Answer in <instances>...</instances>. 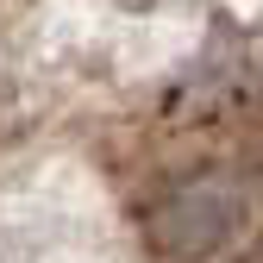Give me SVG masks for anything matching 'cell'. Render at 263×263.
Wrapping results in <instances>:
<instances>
[{
	"label": "cell",
	"instance_id": "cell-2",
	"mask_svg": "<svg viewBox=\"0 0 263 263\" xmlns=\"http://www.w3.org/2000/svg\"><path fill=\"white\" fill-rule=\"evenodd\" d=\"M119 7H132V13H138V7H163V0H119Z\"/></svg>",
	"mask_w": 263,
	"mask_h": 263
},
{
	"label": "cell",
	"instance_id": "cell-1",
	"mask_svg": "<svg viewBox=\"0 0 263 263\" xmlns=\"http://www.w3.org/2000/svg\"><path fill=\"white\" fill-rule=\"evenodd\" d=\"M238 226H245V194L219 188V182H194L157 207L151 238L163 257H213L238 238Z\"/></svg>",
	"mask_w": 263,
	"mask_h": 263
}]
</instances>
